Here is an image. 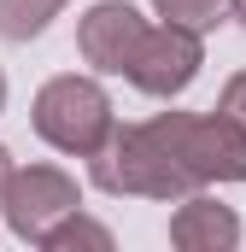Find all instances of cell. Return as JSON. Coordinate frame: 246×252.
<instances>
[{"label":"cell","mask_w":246,"mask_h":252,"mask_svg":"<svg viewBox=\"0 0 246 252\" xmlns=\"http://www.w3.org/2000/svg\"><path fill=\"white\" fill-rule=\"evenodd\" d=\"M88 176H94V188H106V193H141V199H187L199 188L170 158V147L153 135V124L112 129L106 147L88 158Z\"/></svg>","instance_id":"obj_1"},{"label":"cell","mask_w":246,"mask_h":252,"mask_svg":"<svg viewBox=\"0 0 246 252\" xmlns=\"http://www.w3.org/2000/svg\"><path fill=\"white\" fill-rule=\"evenodd\" d=\"M187 176L205 182H246V124L235 112H158L147 118Z\"/></svg>","instance_id":"obj_2"},{"label":"cell","mask_w":246,"mask_h":252,"mask_svg":"<svg viewBox=\"0 0 246 252\" xmlns=\"http://www.w3.org/2000/svg\"><path fill=\"white\" fill-rule=\"evenodd\" d=\"M30 118H35V135H41L47 147L70 153V158H94V153L106 147V135L118 129V124H112V100H106V88H100L94 76H76V70L41 82Z\"/></svg>","instance_id":"obj_3"},{"label":"cell","mask_w":246,"mask_h":252,"mask_svg":"<svg viewBox=\"0 0 246 252\" xmlns=\"http://www.w3.org/2000/svg\"><path fill=\"white\" fill-rule=\"evenodd\" d=\"M76 205H82V193H76V182L64 176L59 164H30V170H12V182H6V193H0L6 229H12L18 241H30V247H41V241H47V229H53V223H64Z\"/></svg>","instance_id":"obj_4"},{"label":"cell","mask_w":246,"mask_h":252,"mask_svg":"<svg viewBox=\"0 0 246 252\" xmlns=\"http://www.w3.org/2000/svg\"><path fill=\"white\" fill-rule=\"evenodd\" d=\"M199 35L182 30V24H147V35H141V47H135V59H129V82L141 88V94H153V100H176L187 82L199 76Z\"/></svg>","instance_id":"obj_5"},{"label":"cell","mask_w":246,"mask_h":252,"mask_svg":"<svg viewBox=\"0 0 246 252\" xmlns=\"http://www.w3.org/2000/svg\"><path fill=\"white\" fill-rule=\"evenodd\" d=\"M141 35H147V18L129 0H100L76 24V53L94 70H106V76H123L129 59H135V47H141Z\"/></svg>","instance_id":"obj_6"},{"label":"cell","mask_w":246,"mask_h":252,"mask_svg":"<svg viewBox=\"0 0 246 252\" xmlns=\"http://www.w3.org/2000/svg\"><path fill=\"white\" fill-rule=\"evenodd\" d=\"M170 247L182 252H235L241 247V217L205 193H187L170 217Z\"/></svg>","instance_id":"obj_7"},{"label":"cell","mask_w":246,"mask_h":252,"mask_svg":"<svg viewBox=\"0 0 246 252\" xmlns=\"http://www.w3.org/2000/svg\"><path fill=\"white\" fill-rule=\"evenodd\" d=\"M70 0H0V35L6 41H30V35H41L53 18H59Z\"/></svg>","instance_id":"obj_8"},{"label":"cell","mask_w":246,"mask_h":252,"mask_svg":"<svg viewBox=\"0 0 246 252\" xmlns=\"http://www.w3.org/2000/svg\"><path fill=\"white\" fill-rule=\"evenodd\" d=\"M41 252H112V229H106V223H94V217H82V211H70L64 223L47 229Z\"/></svg>","instance_id":"obj_9"},{"label":"cell","mask_w":246,"mask_h":252,"mask_svg":"<svg viewBox=\"0 0 246 252\" xmlns=\"http://www.w3.org/2000/svg\"><path fill=\"white\" fill-rule=\"evenodd\" d=\"M153 12H158L164 24H182L193 35H205V30H217V24L235 12V0H153Z\"/></svg>","instance_id":"obj_10"},{"label":"cell","mask_w":246,"mask_h":252,"mask_svg":"<svg viewBox=\"0 0 246 252\" xmlns=\"http://www.w3.org/2000/svg\"><path fill=\"white\" fill-rule=\"evenodd\" d=\"M217 106H223V112H235V118L246 124V70L229 76V88H223V100H217Z\"/></svg>","instance_id":"obj_11"},{"label":"cell","mask_w":246,"mask_h":252,"mask_svg":"<svg viewBox=\"0 0 246 252\" xmlns=\"http://www.w3.org/2000/svg\"><path fill=\"white\" fill-rule=\"evenodd\" d=\"M12 170H18V164H12V153L0 147V193H6V182H12Z\"/></svg>","instance_id":"obj_12"},{"label":"cell","mask_w":246,"mask_h":252,"mask_svg":"<svg viewBox=\"0 0 246 252\" xmlns=\"http://www.w3.org/2000/svg\"><path fill=\"white\" fill-rule=\"evenodd\" d=\"M0 112H6V70H0Z\"/></svg>","instance_id":"obj_13"},{"label":"cell","mask_w":246,"mask_h":252,"mask_svg":"<svg viewBox=\"0 0 246 252\" xmlns=\"http://www.w3.org/2000/svg\"><path fill=\"white\" fill-rule=\"evenodd\" d=\"M235 18H241V24H246V0H235Z\"/></svg>","instance_id":"obj_14"}]
</instances>
